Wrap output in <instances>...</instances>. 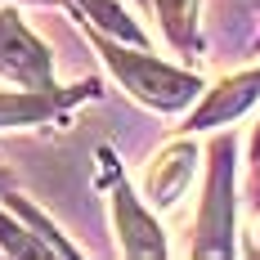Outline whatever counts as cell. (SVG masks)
Here are the masks:
<instances>
[{"label":"cell","instance_id":"6da1fadb","mask_svg":"<svg viewBox=\"0 0 260 260\" xmlns=\"http://www.w3.org/2000/svg\"><path fill=\"white\" fill-rule=\"evenodd\" d=\"M99 50H104L108 68L121 77V85H126L139 104L157 108V112H175V108L193 104L198 90H202L198 77L175 72V68H166V63H157V58H148V54H139V50L112 45V41H104V36H99Z\"/></svg>","mask_w":260,"mask_h":260},{"label":"cell","instance_id":"7a4b0ae2","mask_svg":"<svg viewBox=\"0 0 260 260\" xmlns=\"http://www.w3.org/2000/svg\"><path fill=\"white\" fill-rule=\"evenodd\" d=\"M193 256H234V139H215L211 148V175Z\"/></svg>","mask_w":260,"mask_h":260},{"label":"cell","instance_id":"3957f363","mask_svg":"<svg viewBox=\"0 0 260 260\" xmlns=\"http://www.w3.org/2000/svg\"><path fill=\"white\" fill-rule=\"evenodd\" d=\"M0 77L31 85V90H45L54 85V63L45 45L27 31V23L14 9H0Z\"/></svg>","mask_w":260,"mask_h":260},{"label":"cell","instance_id":"277c9868","mask_svg":"<svg viewBox=\"0 0 260 260\" xmlns=\"http://www.w3.org/2000/svg\"><path fill=\"white\" fill-rule=\"evenodd\" d=\"M193 171H198V144L180 139V144L161 148V153L153 157V166H148V175H144V193H148V202L161 207V211H171L184 193H188Z\"/></svg>","mask_w":260,"mask_h":260},{"label":"cell","instance_id":"5b68a950","mask_svg":"<svg viewBox=\"0 0 260 260\" xmlns=\"http://www.w3.org/2000/svg\"><path fill=\"white\" fill-rule=\"evenodd\" d=\"M260 99V68L251 72H238V77L220 81L215 90H211L202 108H193V117H188V130H211V126H224V121H234L242 117L247 108Z\"/></svg>","mask_w":260,"mask_h":260},{"label":"cell","instance_id":"8992f818","mask_svg":"<svg viewBox=\"0 0 260 260\" xmlns=\"http://www.w3.org/2000/svg\"><path fill=\"white\" fill-rule=\"evenodd\" d=\"M112 220H117V234H121V251L126 256H166V238L157 229V220L135 202L126 184L112 188Z\"/></svg>","mask_w":260,"mask_h":260},{"label":"cell","instance_id":"52a82bcc","mask_svg":"<svg viewBox=\"0 0 260 260\" xmlns=\"http://www.w3.org/2000/svg\"><path fill=\"white\" fill-rule=\"evenodd\" d=\"M94 85H77V90H54V85H45V90H9V94H0V130L5 126H31V121H45V117H54L63 104H77L81 94H90Z\"/></svg>","mask_w":260,"mask_h":260},{"label":"cell","instance_id":"ba28073f","mask_svg":"<svg viewBox=\"0 0 260 260\" xmlns=\"http://www.w3.org/2000/svg\"><path fill=\"white\" fill-rule=\"evenodd\" d=\"M161 14V31L175 45H193V27H198V0H153Z\"/></svg>","mask_w":260,"mask_h":260},{"label":"cell","instance_id":"9c48e42d","mask_svg":"<svg viewBox=\"0 0 260 260\" xmlns=\"http://www.w3.org/2000/svg\"><path fill=\"white\" fill-rule=\"evenodd\" d=\"M81 9L94 18V23L104 27V31H112V36H126V41H135V45H144V31L130 23V14L121 9V5H112V0H77Z\"/></svg>","mask_w":260,"mask_h":260},{"label":"cell","instance_id":"30bf717a","mask_svg":"<svg viewBox=\"0 0 260 260\" xmlns=\"http://www.w3.org/2000/svg\"><path fill=\"white\" fill-rule=\"evenodd\" d=\"M0 247H5L9 256H54V251H50V247H45L36 234H31V229L14 224L5 211H0Z\"/></svg>","mask_w":260,"mask_h":260},{"label":"cell","instance_id":"8fae6325","mask_svg":"<svg viewBox=\"0 0 260 260\" xmlns=\"http://www.w3.org/2000/svg\"><path fill=\"white\" fill-rule=\"evenodd\" d=\"M9 202H14V211H18L27 224H31V234L41 238V242L50 247L54 256H77V251H72V242H63V238H58V229H54V224H50V220H45V215H41L36 207H27L23 198H9Z\"/></svg>","mask_w":260,"mask_h":260},{"label":"cell","instance_id":"7c38bea8","mask_svg":"<svg viewBox=\"0 0 260 260\" xmlns=\"http://www.w3.org/2000/svg\"><path fill=\"white\" fill-rule=\"evenodd\" d=\"M251 153H256V157H260V126H256V144H251Z\"/></svg>","mask_w":260,"mask_h":260},{"label":"cell","instance_id":"4fadbf2b","mask_svg":"<svg viewBox=\"0 0 260 260\" xmlns=\"http://www.w3.org/2000/svg\"><path fill=\"white\" fill-rule=\"evenodd\" d=\"M0 184H9V175H5V171H0Z\"/></svg>","mask_w":260,"mask_h":260}]
</instances>
